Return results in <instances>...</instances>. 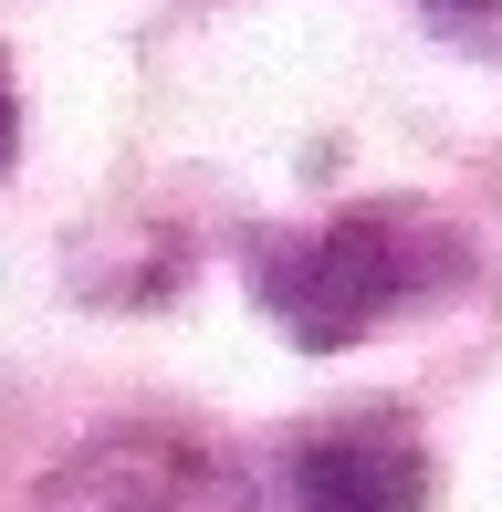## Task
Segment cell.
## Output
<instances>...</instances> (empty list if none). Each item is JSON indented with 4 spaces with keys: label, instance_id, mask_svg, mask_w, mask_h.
<instances>
[{
    "label": "cell",
    "instance_id": "6da1fadb",
    "mask_svg": "<svg viewBox=\"0 0 502 512\" xmlns=\"http://www.w3.org/2000/svg\"><path fill=\"white\" fill-rule=\"evenodd\" d=\"M408 293H419V220H398V209H346V220L262 251V314L314 356L377 335Z\"/></svg>",
    "mask_w": 502,
    "mask_h": 512
},
{
    "label": "cell",
    "instance_id": "7a4b0ae2",
    "mask_svg": "<svg viewBox=\"0 0 502 512\" xmlns=\"http://www.w3.org/2000/svg\"><path fill=\"white\" fill-rule=\"evenodd\" d=\"M42 512H251V492L220 471L210 450H178V439H105L74 471L53 481Z\"/></svg>",
    "mask_w": 502,
    "mask_h": 512
},
{
    "label": "cell",
    "instance_id": "3957f363",
    "mask_svg": "<svg viewBox=\"0 0 502 512\" xmlns=\"http://www.w3.org/2000/svg\"><path fill=\"white\" fill-rule=\"evenodd\" d=\"M293 512H429L419 439L377 429V418L304 439V450H293Z\"/></svg>",
    "mask_w": 502,
    "mask_h": 512
},
{
    "label": "cell",
    "instance_id": "277c9868",
    "mask_svg": "<svg viewBox=\"0 0 502 512\" xmlns=\"http://www.w3.org/2000/svg\"><path fill=\"white\" fill-rule=\"evenodd\" d=\"M0 157H11V63H0Z\"/></svg>",
    "mask_w": 502,
    "mask_h": 512
},
{
    "label": "cell",
    "instance_id": "5b68a950",
    "mask_svg": "<svg viewBox=\"0 0 502 512\" xmlns=\"http://www.w3.org/2000/svg\"><path fill=\"white\" fill-rule=\"evenodd\" d=\"M440 11H502V0H440Z\"/></svg>",
    "mask_w": 502,
    "mask_h": 512
}]
</instances>
